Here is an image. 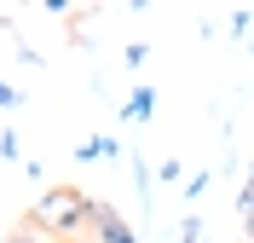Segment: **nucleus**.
I'll return each instance as SVG.
<instances>
[{"label": "nucleus", "mask_w": 254, "mask_h": 243, "mask_svg": "<svg viewBox=\"0 0 254 243\" xmlns=\"http://www.w3.org/2000/svg\"><path fill=\"white\" fill-rule=\"evenodd\" d=\"M29 226L47 238H81V232H93V197L75 185H52V191H41Z\"/></svg>", "instance_id": "f257e3e1"}, {"label": "nucleus", "mask_w": 254, "mask_h": 243, "mask_svg": "<svg viewBox=\"0 0 254 243\" xmlns=\"http://www.w3.org/2000/svg\"><path fill=\"white\" fill-rule=\"evenodd\" d=\"M93 238H98V243H139V238H133V226H127L110 203H98V197H93Z\"/></svg>", "instance_id": "f03ea898"}, {"label": "nucleus", "mask_w": 254, "mask_h": 243, "mask_svg": "<svg viewBox=\"0 0 254 243\" xmlns=\"http://www.w3.org/2000/svg\"><path fill=\"white\" fill-rule=\"evenodd\" d=\"M93 157H110V162H122V145H116V133H93V139H81L75 162H93Z\"/></svg>", "instance_id": "7ed1b4c3"}, {"label": "nucleus", "mask_w": 254, "mask_h": 243, "mask_svg": "<svg viewBox=\"0 0 254 243\" xmlns=\"http://www.w3.org/2000/svg\"><path fill=\"white\" fill-rule=\"evenodd\" d=\"M150 110H156V93H150V87H133V93H127V104H122L127 122H144Z\"/></svg>", "instance_id": "20e7f679"}, {"label": "nucleus", "mask_w": 254, "mask_h": 243, "mask_svg": "<svg viewBox=\"0 0 254 243\" xmlns=\"http://www.w3.org/2000/svg\"><path fill=\"white\" fill-rule=\"evenodd\" d=\"M179 243H202V220H196V214H185V226H179Z\"/></svg>", "instance_id": "39448f33"}, {"label": "nucleus", "mask_w": 254, "mask_h": 243, "mask_svg": "<svg viewBox=\"0 0 254 243\" xmlns=\"http://www.w3.org/2000/svg\"><path fill=\"white\" fill-rule=\"evenodd\" d=\"M237 214H243V220L254 214V179H243V191H237Z\"/></svg>", "instance_id": "423d86ee"}, {"label": "nucleus", "mask_w": 254, "mask_h": 243, "mask_svg": "<svg viewBox=\"0 0 254 243\" xmlns=\"http://www.w3.org/2000/svg\"><path fill=\"white\" fill-rule=\"evenodd\" d=\"M17 104H23V93H17L12 81H0V110H17Z\"/></svg>", "instance_id": "0eeeda50"}, {"label": "nucleus", "mask_w": 254, "mask_h": 243, "mask_svg": "<svg viewBox=\"0 0 254 243\" xmlns=\"http://www.w3.org/2000/svg\"><path fill=\"white\" fill-rule=\"evenodd\" d=\"M0 157H6V162H17V133H0Z\"/></svg>", "instance_id": "6e6552de"}, {"label": "nucleus", "mask_w": 254, "mask_h": 243, "mask_svg": "<svg viewBox=\"0 0 254 243\" xmlns=\"http://www.w3.org/2000/svg\"><path fill=\"white\" fill-rule=\"evenodd\" d=\"M6 243H52V238H41V232L29 226V232H12V238H6Z\"/></svg>", "instance_id": "1a4fd4ad"}, {"label": "nucleus", "mask_w": 254, "mask_h": 243, "mask_svg": "<svg viewBox=\"0 0 254 243\" xmlns=\"http://www.w3.org/2000/svg\"><path fill=\"white\" fill-rule=\"evenodd\" d=\"M243 238H249V243H254V214H249V220H243Z\"/></svg>", "instance_id": "9d476101"}, {"label": "nucleus", "mask_w": 254, "mask_h": 243, "mask_svg": "<svg viewBox=\"0 0 254 243\" xmlns=\"http://www.w3.org/2000/svg\"><path fill=\"white\" fill-rule=\"evenodd\" d=\"M249 179H254V162H249Z\"/></svg>", "instance_id": "9b49d317"}]
</instances>
